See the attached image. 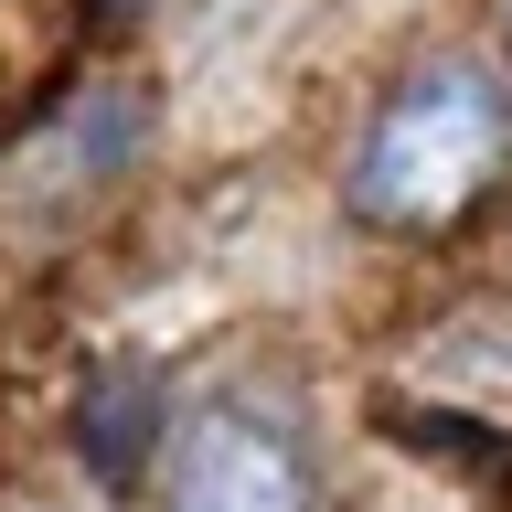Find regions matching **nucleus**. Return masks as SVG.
<instances>
[{
	"label": "nucleus",
	"mask_w": 512,
	"mask_h": 512,
	"mask_svg": "<svg viewBox=\"0 0 512 512\" xmlns=\"http://www.w3.org/2000/svg\"><path fill=\"white\" fill-rule=\"evenodd\" d=\"M502 160H512V86L480 54H438L374 107L363 160H352V214L427 235L502 182Z\"/></svg>",
	"instance_id": "nucleus-1"
},
{
	"label": "nucleus",
	"mask_w": 512,
	"mask_h": 512,
	"mask_svg": "<svg viewBox=\"0 0 512 512\" xmlns=\"http://www.w3.org/2000/svg\"><path fill=\"white\" fill-rule=\"evenodd\" d=\"M171 512H320L299 427L246 395H214L171 427Z\"/></svg>",
	"instance_id": "nucleus-2"
}]
</instances>
